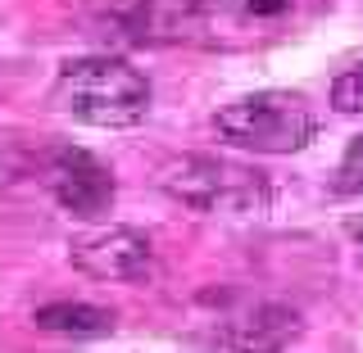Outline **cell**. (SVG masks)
<instances>
[{"label": "cell", "instance_id": "1", "mask_svg": "<svg viewBox=\"0 0 363 353\" xmlns=\"http://www.w3.org/2000/svg\"><path fill=\"white\" fill-rule=\"evenodd\" d=\"M55 105L86 127H136L150 113V77L118 54L68 59L55 77Z\"/></svg>", "mask_w": 363, "mask_h": 353}, {"label": "cell", "instance_id": "2", "mask_svg": "<svg viewBox=\"0 0 363 353\" xmlns=\"http://www.w3.org/2000/svg\"><path fill=\"white\" fill-rule=\"evenodd\" d=\"M213 132L236 150L255 154H295L313 141L318 118L300 91H255L213 113Z\"/></svg>", "mask_w": 363, "mask_h": 353}, {"label": "cell", "instance_id": "3", "mask_svg": "<svg viewBox=\"0 0 363 353\" xmlns=\"http://www.w3.org/2000/svg\"><path fill=\"white\" fill-rule=\"evenodd\" d=\"M159 186L191 213H264L268 209V173L255 163H236L218 154H182L159 173Z\"/></svg>", "mask_w": 363, "mask_h": 353}, {"label": "cell", "instance_id": "4", "mask_svg": "<svg viewBox=\"0 0 363 353\" xmlns=\"http://www.w3.org/2000/svg\"><path fill=\"white\" fill-rule=\"evenodd\" d=\"M232 0H91V18L105 37L132 45L209 41V28Z\"/></svg>", "mask_w": 363, "mask_h": 353}, {"label": "cell", "instance_id": "5", "mask_svg": "<svg viewBox=\"0 0 363 353\" xmlns=\"http://www.w3.org/2000/svg\"><path fill=\"white\" fill-rule=\"evenodd\" d=\"M41 190L60 204L64 213L82 222H96L113 204V173L96 154L77 145H55L45 141V163H41Z\"/></svg>", "mask_w": 363, "mask_h": 353}, {"label": "cell", "instance_id": "6", "mask_svg": "<svg viewBox=\"0 0 363 353\" xmlns=\"http://www.w3.org/2000/svg\"><path fill=\"white\" fill-rule=\"evenodd\" d=\"M68 258L91 281H141L155 263V245L136 226H96L68 241Z\"/></svg>", "mask_w": 363, "mask_h": 353}, {"label": "cell", "instance_id": "7", "mask_svg": "<svg viewBox=\"0 0 363 353\" xmlns=\"http://www.w3.org/2000/svg\"><path fill=\"white\" fill-rule=\"evenodd\" d=\"M295 335H300V313L272 299L245 308L223 326V345L232 353H281Z\"/></svg>", "mask_w": 363, "mask_h": 353}, {"label": "cell", "instance_id": "8", "mask_svg": "<svg viewBox=\"0 0 363 353\" xmlns=\"http://www.w3.org/2000/svg\"><path fill=\"white\" fill-rule=\"evenodd\" d=\"M41 163L45 141H23V136H0V199L18 190H41Z\"/></svg>", "mask_w": 363, "mask_h": 353}, {"label": "cell", "instance_id": "9", "mask_svg": "<svg viewBox=\"0 0 363 353\" xmlns=\"http://www.w3.org/2000/svg\"><path fill=\"white\" fill-rule=\"evenodd\" d=\"M32 322L50 335H105V331H113V313L96 308V303H73V299L41 303L32 313Z\"/></svg>", "mask_w": 363, "mask_h": 353}, {"label": "cell", "instance_id": "10", "mask_svg": "<svg viewBox=\"0 0 363 353\" xmlns=\"http://www.w3.org/2000/svg\"><path fill=\"white\" fill-rule=\"evenodd\" d=\"M332 105L340 113H363V64L345 68V73L332 82Z\"/></svg>", "mask_w": 363, "mask_h": 353}, {"label": "cell", "instance_id": "11", "mask_svg": "<svg viewBox=\"0 0 363 353\" xmlns=\"http://www.w3.org/2000/svg\"><path fill=\"white\" fill-rule=\"evenodd\" d=\"M336 190H340V195H363V136H354L350 150H345V158H340Z\"/></svg>", "mask_w": 363, "mask_h": 353}, {"label": "cell", "instance_id": "12", "mask_svg": "<svg viewBox=\"0 0 363 353\" xmlns=\"http://www.w3.org/2000/svg\"><path fill=\"white\" fill-rule=\"evenodd\" d=\"M354 241H359V254H363V226H359V231H354Z\"/></svg>", "mask_w": 363, "mask_h": 353}]
</instances>
